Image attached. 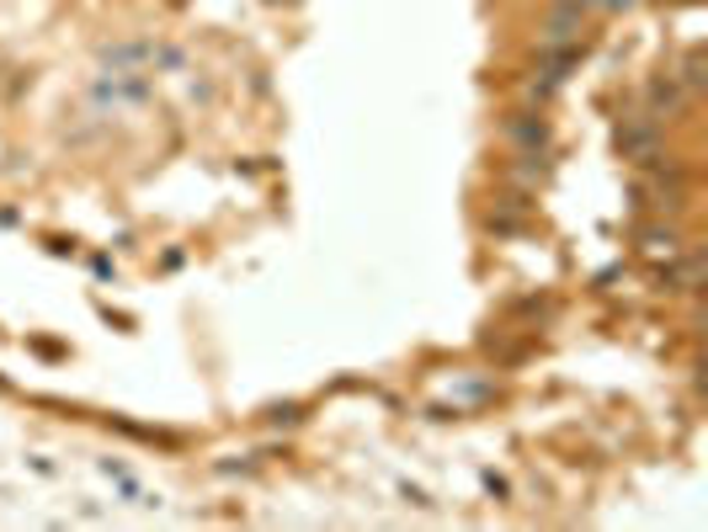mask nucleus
I'll use <instances>...</instances> for the list:
<instances>
[{
	"label": "nucleus",
	"instance_id": "f257e3e1",
	"mask_svg": "<svg viewBox=\"0 0 708 532\" xmlns=\"http://www.w3.org/2000/svg\"><path fill=\"white\" fill-rule=\"evenodd\" d=\"M581 22H587V0H554L538 49H570V43H581Z\"/></svg>",
	"mask_w": 708,
	"mask_h": 532
},
{
	"label": "nucleus",
	"instance_id": "f03ea898",
	"mask_svg": "<svg viewBox=\"0 0 708 532\" xmlns=\"http://www.w3.org/2000/svg\"><path fill=\"white\" fill-rule=\"evenodd\" d=\"M507 139L522 145V155H538V149H549V122L533 112H517V118H507Z\"/></svg>",
	"mask_w": 708,
	"mask_h": 532
},
{
	"label": "nucleus",
	"instance_id": "7ed1b4c3",
	"mask_svg": "<svg viewBox=\"0 0 708 532\" xmlns=\"http://www.w3.org/2000/svg\"><path fill=\"white\" fill-rule=\"evenodd\" d=\"M645 97H650V107H656V112H677V107L687 101V86H677L671 75H656V80L645 86Z\"/></svg>",
	"mask_w": 708,
	"mask_h": 532
},
{
	"label": "nucleus",
	"instance_id": "20e7f679",
	"mask_svg": "<svg viewBox=\"0 0 708 532\" xmlns=\"http://www.w3.org/2000/svg\"><path fill=\"white\" fill-rule=\"evenodd\" d=\"M639 240L650 245V250H666V256H677V250H682V240H677V229H645Z\"/></svg>",
	"mask_w": 708,
	"mask_h": 532
},
{
	"label": "nucleus",
	"instance_id": "39448f33",
	"mask_svg": "<svg viewBox=\"0 0 708 532\" xmlns=\"http://www.w3.org/2000/svg\"><path fill=\"white\" fill-rule=\"evenodd\" d=\"M682 86H687V91H704V53H698V49L687 53V65H682Z\"/></svg>",
	"mask_w": 708,
	"mask_h": 532
},
{
	"label": "nucleus",
	"instance_id": "423d86ee",
	"mask_svg": "<svg viewBox=\"0 0 708 532\" xmlns=\"http://www.w3.org/2000/svg\"><path fill=\"white\" fill-rule=\"evenodd\" d=\"M635 0H587V11H629Z\"/></svg>",
	"mask_w": 708,
	"mask_h": 532
}]
</instances>
